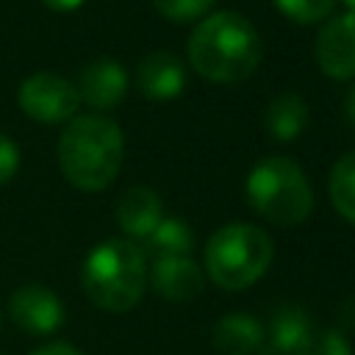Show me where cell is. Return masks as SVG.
<instances>
[{"label":"cell","instance_id":"6da1fadb","mask_svg":"<svg viewBox=\"0 0 355 355\" xmlns=\"http://www.w3.org/2000/svg\"><path fill=\"white\" fill-rule=\"evenodd\" d=\"M261 36L236 11L205 14L189 36V61L211 83H239L261 64Z\"/></svg>","mask_w":355,"mask_h":355},{"label":"cell","instance_id":"7a4b0ae2","mask_svg":"<svg viewBox=\"0 0 355 355\" xmlns=\"http://www.w3.org/2000/svg\"><path fill=\"white\" fill-rule=\"evenodd\" d=\"M125 136L119 125L100 114L72 116L58 139V166L80 191L108 189L122 166Z\"/></svg>","mask_w":355,"mask_h":355},{"label":"cell","instance_id":"3957f363","mask_svg":"<svg viewBox=\"0 0 355 355\" xmlns=\"http://www.w3.org/2000/svg\"><path fill=\"white\" fill-rule=\"evenodd\" d=\"M80 283L97 308L108 313H125L136 308L144 294L147 255L130 239L100 241L83 261Z\"/></svg>","mask_w":355,"mask_h":355},{"label":"cell","instance_id":"277c9868","mask_svg":"<svg viewBox=\"0 0 355 355\" xmlns=\"http://www.w3.org/2000/svg\"><path fill=\"white\" fill-rule=\"evenodd\" d=\"M247 200L272 225L294 227L308 219L313 191L294 158L266 155L247 175Z\"/></svg>","mask_w":355,"mask_h":355},{"label":"cell","instance_id":"5b68a950","mask_svg":"<svg viewBox=\"0 0 355 355\" xmlns=\"http://www.w3.org/2000/svg\"><path fill=\"white\" fill-rule=\"evenodd\" d=\"M272 239L250 222L219 227L205 244V272L225 291L250 288L272 263Z\"/></svg>","mask_w":355,"mask_h":355},{"label":"cell","instance_id":"8992f818","mask_svg":"<svg viewBox=\"0 0 355 355\" xmlns=\"http://www.w3.org/2000/svg\"><path fill=\"white\" fill-rule=\"evenodd\" d=\"M17 103L25 116L42 125H61L78 114L80 97L75 83L55 72H33L19 83Z\"/></svg>","mask_w":355,"mask_h":355},{"label":"cell","instance_id":"52a82bcc","mask_svg":"<svg viewBox=\"0 0 355 355\" xmlns=\"http://www.w3.org/2000/svg\"><path fill=\"white\" fill-rule=\"evenodd\" d=\"M319 69L333 80L355 78V14H338L322 25L313 42Z\"/></svg>","mask_w":355,"mask_h":355},{"label":"cell","instance_id":"ba28073f","mask_svg":"<svg viewBox=\"0 0 355 355\" xmlns=\"http://www.w3.org/2000/svg\"><path fill=\"white\" fill-rule=\"evenodd\" d=\"M8 313L11 322L33 336H47L55 333L64 324V302L55 291L47 286H19L11 300H8Z\"/></svg>","mask_w":355,"mask_h":355},{"label":"cell","instance_id":"9c48e42d","mask_svg":"<svg viewBox=\"0 0 355 355\" xmlns=\"http://www.w3.org/2000/svg\"><path fill=\"white\" fill-rule=\"evenodd\" d=\"M78 97L97 111H108L128 94V72L114 58H94L78 75Z\"/></svg>","mask_w":355,"mask_h":355},{"label":"cell","instance_id":"30bf717a","mask_svg":"<svg viewBox=\"0 0 355 355\" xmlns=\"http://www.w3.org/2000/svg\"><path fill=\"white\" fill-rule=\"evenodd\" d=\"M147 280L155 288V294H161L166 302H189L205 286L202 269L189 255L153 258V266H150V277Z\"/></svg>","mask_w":355,"mask_h":355},{"label":"cell","instance_id":"8fae6325","mask_svg":"<svg viewBox=\"0 0 355 355\" xmlns=\"http://www.w3.org/2000/svg\"><path fill=\"white\" fill-rule=\"evenodd\" d=\"M136 86L153 103L175 100L186 86V69L169 50L147 53L136 67Z\"/></svg>","mask_w":355,"mask_h":355},{"label":"cell","instance_id":"7c38bea8","mask_svg":"<svg viewBox=\"0 0 355 355\" xmlns=\"http://www.w3.org/2000/svg\"><path fill=\"white\" fill-rule=\"evenodd\" d=\"M161 219V197L150 186H130L116 202V222L130 241H144Z\"/></svg>","mask_w":355,"mask_h":355},{"label":"cell","instance_id":"4fadbf2b","mask_svg":"<svg viewBox=\"0 0 355 355\" xmlns=\"http://www.w3.org/2000/svg\"><path fill=\"white\" fill-rule=\"evenodd\" d=\"M311 333H313L311 319L300 305H280L272 313L269 327L263 330V344H261V349L255 355H288V352H297Z\"/></svg>","mask_w":355,"mask_h":355},{"label":"cell","instance_id":"5bb4252c","mask_svg":"<svg viewBox=\"0 0 355 355\" xmlns=\"http://www.w3.org/2000/svg\"><path fill=\"white\" fill-rule=\"evenodd\" d=\"M211 341L222 355H255L263 344V324L250 313H227L214 324Z\"/></svg>","mask_w":355,"mask_h":355},{"label":"cell","instance_id":"9a60e30c","mask_svg":"<svg viewBox=\"0 0 355 355\" xmlns=\"http://www.w3.org/2000/svg\"><path fill=\"white\" fill-rule=\"evenodd\" d=\"M308 125V105L297 92H280L269 100L263 111V128L277 141L297 139Z\"/></svg>","mask_w":355,"mask_h":355},{"label":"cell","instance_id":"2e32d148","mask_svg":"<svg viewBox=\"0 0 355 355\" xmlns=\"http://www.w3.org/2000/svg\"><path fill=\"white\" fill-rule=\"evenodd\" d=\"M144 255L150 258H166V255H189L194 247L191 227L180 219H161L155 230L139 244Z\"/></svg>","mask_w":355,"mask_h":355},{"label":"cell","instance_id":"e0dca14e","mask_svg":"<svg viewBox=\"0 0 355 355\" xmlns=\"http://www.w3.org/2000/svg\"><path fill=\"white\" fill-rule=\"evenodd\" d=\"M327 191L330 200L336 205V211L355 225V150L344 153L333 169H330V180H327Z\"/></svg>","mask_w":355,"mask_h":355},{"label":"cell","instance_id":"ac0fdd59","mask_svg":"<svg viewBox=\"0 0 355 355\" xmlns=\"http://www.w3.org/2000/svg\"><path fill=\"white\" fill-rule=\"evenodd\" d=\"M275 6L294 22L300 25H311V22H322L330 17L336 0H275Z\"/></svg>","mask_w":355,"mask_h":355},{"label":"cell","instance_id":"d6986e66","mask_svg":"<svg viewBox=\"0 0 355 355\" xmlns=\"http://www.w3.org/2000/svg\"><path fill=\"white\" fill-rule=\"evenodd\" d=\"M216 0H153L155 11L169 22H194L202 19Z\"/></svg>","mask_w":355,"mask_h":355},{"label":"cell","instance_id":"ffe728a7","mask_svg":"<svg viewBox=\"0 0 355 355\" xmlns=\"http://www.w3.org/2000/svg\"><path fill=\"white\" fill-rule=\"evenodd\" d=\"M294 355H352V349L338 330H313Z\"/></svg>","mask_w":355,"mask_h":355},{"label":"cell","instance_id":"44dd1931","mask_svg":"<svg viewBox=\"0 0 355 355\" xmlns=\"http://www.w3.org/2000/svg\"><path fill=\"white\" fill-rule=\"evenodd\" d=\"M19 169V147L11 136L0 130V186L8 183Z\"/></svg>","mask_w":355,"mask_h":355},{"label":"cell","instance_id":"7402d4cb","mask_svg":"<svg viewBox=\"0 0 355 355\" xmlns=\"http://www.w3.org/2000/svg\"><path fill=\"white\" fill-rule=\"evenodd\" d=\"M336 319L341 330H355V297H344L336 308Z\"/></svg>","mask_w":355,"mask_h":355},{"label":"cell","instance_id":"603a6c76","mask_svg":"<svg viewBox=\"0 0 355 355\" xmlns=\"http://www.w3.org/2000/svg\"><path fill=\"white\" fill-rule=\"evenodd\" d=\"M31 355H83V352L75 349V347L67 344V341H55V344H44V347H39V349L31 352Z\"/></svg>","mask_w":355,"mask_h":355},{"label":"cell","instance_id":"cb8c5ba5","mask_svg":"<svg viewBox=\"0 0 355 355\" xmlns=\"http://www.w3.org/2000/svg\"><path fill=\"white\" fill-rule=\"evenodd\" d=\"M42 3H44L50 11H61V14H64V11H75V8L83 6V0H42Z\"/></svg>","mask_w":355,"mask_h":355},{"label":"cell","instance_id":"d4e9b609","mask_svg":"<svg viewBox=\"0 0 355 355\" xmlns=\"http://www.w3.org/2000/svg\"><path fill=\"white\" fill-rule=\"evenodd\" d=\"M344 116H347L349 128L355 130V86L347 92V100H344Z\"/></svg>","mask_w":355,"mask_h":355},{"label":"cell","instance_id":"484cf974","mask_svg":"<svg viewBox=\"0 0 355 355\" xmlns=\"http://www.w3.org/2000/svg\"><path fill=\"white\" fill-rule=\"evenodd\" d=\"M344 6H347V8L352 11V14H355V0H344Z\"/></svg>","mask_w":355,"mask_h":355}]
</instances>
